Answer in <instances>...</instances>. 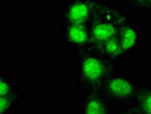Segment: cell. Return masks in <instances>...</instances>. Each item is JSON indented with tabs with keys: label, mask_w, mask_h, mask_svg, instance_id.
<instances>
[{
	"label": "cell",
	"mask_w": 151,
	"mask_h": 114,
	"mask_svg": "<svg viewBox=\"0 0 151 114\" xmlns=\"http://www.w3.org/2000/svg\"><path fill=\"white\" fill-rule=\"evenodd\" d=\"M76 62V87L79 94L99 91L108 78L119 67L112 65L96 47L73 55Z\"/></svg>",
	"instance_id": "cell-1"
},
{
	"label": "cell",
	"mask_w": 151,
	"mask_h": 114,
	"mask_svg": "<svg viewBox=\"0 0 151 114\" xmlns=\"http://www.w3.org/2000/svg\"><path fill=\"white\" fill-rule=\"evenodd\" d=\"M129 17H132V14L124 6L103 0L88 23L93 46H100L104 41L117 37L119 30Z\"/></svg>",
	"instance_id": "cell-2"
},
{
	"label": "cell",
	"mask_w": 151,
	"mask_h": 114,
	"mask_svg": "<svg viewBox=\"0 0 151 114\" xmlns=\"http://www.w3.org/2000/svg\"><path fill=\"white\" fill-rule=\"evenodd\" d=\"M141 79L125 74L120 68L116 70L99 90L112 106L113 111H119L133 104L137 94Z\"/></svg>",
	"instance_id": "cell-3"
},
{
	"label": "cell",
	"mask_w": 151,
	"mask_h": 114,
	"mask_svg": "<svg viewBox=\"0 0 151 114\" xmlns=\"http://www.w3.org/2000/svg\"><path fill=\"white\" fill-rule=\"evenodd\" d=\"M102 1L103 0H65L57 9L60 24L88 25Z\"/></svg>",
	"instance_id": "cell-4"
},
{
	"label": "cell",
	"mask_w": 151,
	"mask_h": 114,
	"mask_svg": "<svg viewBox=\"0 0 151 114\" xmlns=\"http://www.w3.org/2000/svg\"><path fill=\"white\" fill-rule=\"evenodd\" d=\"M60 42L73 55L93 47L88 25L85 24H60Z\"/></svg>",
	"instance_id": "cell-5"
},
{
	"label": "cell",
	"mask_w": 151,
	"mask_h": 114,
	"mask_svg": "<svg viewBox=\"0 0 151 114\" xmlns=\"http://www.w3.org/2000/svg\"><path fill=\"white\" fill-rule=\"evenodd\" d=\"M117 40L120 45L125 61H128L141 50L142 28L136 19L129 17L117 34Z\"/></svg>",
	"instance_id": "cell-6"
},
{
	"label": "cell",
	"mask_w": 151,
	"mask_h": 114,
	"mask_svg": "<svg viewBox=\"0 0 151 114\" xmlns=\"http://www.w3.org/2000/svg\"><path fill=\"white\" fill-rule=\"evenodd\" d=\"M77 114H114V111L100 91H91L79 94Z\"/></svg>",
	"instance_id": "cell-7"
},
{
	"label": "cell",
	"mask_w": 151,
	"mask_h": 114,
	"mask_svg": "<svg viewBox=\"0 0 151 114\" xmlns=\"http://www.w3.org/2000/svg\"><path fill=\"white\" fill-rule=\"evenodd\" d=\"M132 106L140 114H151V82L141 79Z\"/></svg>",
	"instance_id": "cell-8"
},
{
	"label": "cell",
	"mask_w": 151,
	"mask_h": 114,
	"mask_svg": "<svg viewBox=\"0 0 151 114\" xmlns=\"http://www.w3.org/2000/svg\"><path fill=\"white\" fill-rule=\"evenodd\" d=\"M96 48H99L101 50L104 57L114 66L119 67L120 64L125 62L123 51H122V48H120L118 40H117V37L104 41L100 46H96Z\"/></svg>",
	"instance_id": "cell-9"
},
{
	"label": "cell",
	"mask_w": 151,
	"mask_h": 114,
	"mask_svg": "<svg viewBox=\"0 0 151 114\" xmlns=\"http://www.w3.org/2000/svg\"><path fill=\"white\" fill-rule=\"evenodd\" d=\"M19 91H22V88L16 79L10 76L5 68H0V97L14 95Z\"/></svg>",
	"instance_id": "cell-10"
},
{
	"label": "cell",
	"mask_w": 151,
	"mask_h": 114,
	"mask_svg": "<svg viewBox=\"0 0 151 114\" xmlns=\"http://www.w3.org/2000/svg\"><path fill=\"white\" fill-rule=\"evenodd\" d=\"M23 90L17 94L0 97V114H16L23 103Z\"/></svg>",
	"instance_id": "cell-11"
},
{
	"label": "cell",
	"mask_w": 151,
	"mask_h": 114,
	"mask_svg": "<svg viewBox=\"0 0 151 114\" xmlns=\"http://www.w3.org/2000/svg\"><path fill=\"white\" fill-rule=\"evenodd\" d=\"M122 4L131 14H151V0H122Z\"/></svg>",
	"instance_id": "cell-12"
},
{
	"label": "cell",
	"mask_w": 151,
	"mask_h": 114,
	"mask_svg": "<svg viewBox=\"0 0 151 114\" xmlns=\"http://www.w3.org/2000/svg\"><path fill=\"white\" fill-rule=\"evenodd\" d=\"M114 114H140L134 107H133L132 105L131 106H128V107H125L123 110H119V111H116Z\"/></svg>",
	"instance_id": "cell-13"
}]
</instances>
